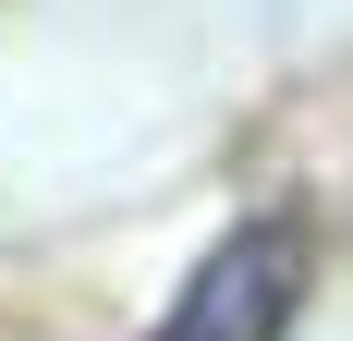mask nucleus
<instances>
[{"label":"nucleus","instance_id":"1","mask_svg":"<svg viewBox=\"0 0 353 341\" xmlns=\"http://www.w3.org/2000/svg\"><path fill=\"white\" fill-rule=\"evenodd\" d=\"M305 280H317V244L305 220H244L195 256V280L171 293L159 341H281L305 317Z\"/></svg>","mask_w":353,"mask_h":341}]
</instances>
